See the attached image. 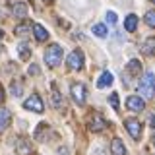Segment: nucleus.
I'll return each instance as SVG.
<instances>
[{"label": "nucleus", "instance_id": "15", "mask_svg": "<svg viewBox=\"0 0 155 155\" xmlns=\"http://www.w3.org/2000/svg\"><path fill=\"white\" fill-rule=\"evenodd\" d=\"M110 153L113 155H126V147L118 138H114L113 142H110Z\"/></svg>", "mask_w": 155, "mask_h": 155}, {"label": "nucleus", "instance_id": "12", "mask_svg": "<svg viewBox=\"0 0 155 155\" xmlns=\"http://www.w3.org/2000/svg\"><path fill=\"white\" fill-rule=\"evenodd\" d=\"M113 81H114L113 74H110V72H103V74H101V78L97 80V87H99V89H103V87L113 85Z\"/></svg>", "mask_w": 155, "mask_h": 155}, {"label": "nucleus", "instance_id": "10", "mask_svg": "<svg viewBox=\"0 0 155 155\" xmlns=\"http://www.w3.org/2000/svg\"><path fill=\"white\" fill-rule=\"evenodd\" d=\"M142 52L145 56H155V37H147L142 43Z\"/></svg>", "mask_w": 155, "mask_h": 155}, {"label": "nucleus", "instance_id": "14", "mask_svg": "<svg viewBox=\"0 0 155 155\" xmlns=\"http://www.w3.org/2000/svg\"><path fill=\"white\" fill-rule=\"evenodd\" d=\"M126 72H128L132 78H138L140 72H142V64H140V60H130L128 64H126Z\"/></svg>", "mask_w": 155, "mask_h": 155}, {"label": "nucleus", "instance_id": "1", "mask_svg": "<svg viewBox=\"0 0 155 155\" xmlns=\"http://www.w3.org/2000/svg\"><path fill=\"white\" fill-rule=\"evenodd\" d=\"M140 95H142V99L155 97V74L153 72H145L143 80L140 81Z\"/></svg>", "mask_w": 155, "mask_h": 155}, {"label": "nucleus", "instance_id": "29", "mask_svg": "<svg viewBox=\"0 0 155 155\" xmlns=\"http://www.w3.org/2000/svg\"><path fill=\"white\" fill-rule=\"evenodd\" d=\"M2 101H4V89L0 87V103H2Z\"/></svg>", "mask_w": 155, "mask_h": 155}, {"label": "nucleus", "instance_id": "8", "mask_svg": "<svg viewBox=\"0 0 155 155\" xmlns=\"http://www.w3.org/2000/svg\"><path fill=\"white\" fill-rule=\"evenodd\" d=\"M105 128H107V120L101 114L95 113L89 118V130H91V132H101V130H105Z\"/></svg>", "mask_w": 155, "mask_h": 155}, {"label": "nucleus", "instance_id": "21", "mask_svg": "<svg viewBox=\"0 0 155 155\" xmlns=\"http://www.w3.org/2000/svg\"><path fill=\"white\" fill-rule=\"evenodd\" d=\"M10 91H12V95L19 97V95H21V91H23V85L19 84V81H12V85H10Z\"/></svg>", "mask_w": 155, "mask_h": 155}, {"label": "nucleus", "instance_id": "19", "mask_svg": "<svg viewBox=\"0 0 155 155\" xmlns=\"http://www.w3.org/2000/svg\"><path fill=\"white\" fill-rule=\"evenodd\" d=\"M27 31H31V23L29 21H23V23H19V25H16V35H27Z\"/></svg>", "mask_w": 155, "mask_h": 155}, {"label": "nucleus", "instance_id": "13", "mask_svg": "<svg viewBox=\"0 0 155 155\" xmlns=\"http://www.w3.org/2000/svg\"><path fill=\"white\" fill-rule=\"evenodd\" d=\"M136 27H138V16L136 14H128L124 19V29L128 33H132V31H136Z\"/></svg>", "mask_w": 155, "mask_h": 155}, {"label": "nucleus", "instance_id": "3", "mask_svg": "<svg viewBox=\"0 0 155 155\" xmlns=\"http://www.w3.org/2000/svg\"><path fill=\"white\" fill-rule=\"evenodd\" d=\"M23 109L33 110V113H43V110H45V105H43L41 97H39L37 93H33L31 97H29V99L23 101Z\"/></svg>", "mask_w": 155, "mask_h": 155}, {"label": "nucleus", "instance_id": "23", "mask_svg": "<svg viewBox=\"0 0 155 155\" xmlns=\"http://www.w3.org/2000/svg\"><path fill=\"white\" fill-rule=\"evenodd\" d=\"M52 103H54V107H62V101H60V95H58L56 87H52Z\"/></svg>", "mask_w": 155, "mask_h": 155}, {"label": "nucleus", "instance_id": "26", "mask_svg": "<svg viewBox=\"0 0 155 155\" xmlns=\"http://www.w3.org/2000/svg\"><path fill=\"white\" fill-rule=\"evenodd\" d=\"M107 21H109L110 25H114V23H116V14L114 12H109V14H107Z\"/></svg>", "mask_w": 155, "mask_h": 155}, {"label": "nucleus", "instance_id": "16", "mask_svg": "<svg viewBox=\"0 0 155 155\" xmlns=\"http://www.w3.org/2000/svg\"><path fill=\"white\" fill-rule=\"evenodd\" d=\"M10 120H12V114H10L8 109H0V132H4V130L8 128Z\"/></svg>", "mask_w": 155, "mask_h": 155}, {"label": "nucleus", "instance_id": "5", "mask_svg": "<svg viewBox=\"0 0 155 155\" xmlns=\"http://www.w3.org/2000/svg\"><path fill=\"white\" fill-rule=\"evenodd\" d=\"M124 126H126V130L130 132V136H132L134 140L142 138V124H140L136 118H126L124 120Z\"/></svg>", "mask_w": 155, "mask_h": 155}, {"label": "nucleus", "instance_id": "9", "mask_svg": "<svg viewBox=\"0 0 155 155\" xmlns=\"http://www.w3.org/2000/svg\"><path fill=\"white\" fill-rule=\"evenodd\" d=\"M16 151L19 155H31V140L19 138L18 142H16Z\"/></svg>", "mask_w": 155, "mask_h": 155}, {"label": "nucleus", "instance_id": "18", "mask_svg": "<svg viewBox=\"0 0 155 155\" xmlns=\"http://www.w3.org/2000/svg\"><path fill=\"white\" fill-rule=\"evenodd\" d=\"M18 54H19L21 60H29V56H31V48H29V45L21 43V45L18 47Z\"/></svg>", "mask_w": 155, "mask_h": 155}, {"label": "nucleus", "instance_id": "24", "mask_svg": "<svg viewBox=\"0 0 155 155\" xmlns=\"http://www.w3.org/2000/svg\"><path fill=\"white\" fill-rule=\"evenodd\" d=\"M109 101H110V107H113L114 110H118V93H110Z\"/></svg>", "mask_w": 155, "mask_h": 155}, {"label": "nucleus", "instance_id": "32", "mask_svg": "<svg viewBox=\"0 0 155 155\" xmlns=\"http://www.w3.org/2000/svg\"><path fill=\"white\" fill-rule=\"evenodd\" d=\"M151 2H155V0H151Z\"/></svg>", "mask_w": 155, "mask_h": 155}, {"label": "nucleus", "instance_id": "6", "mask_svg": "<svg viewBox=\"0 0 155 155\" xmlns=\"http://www.w3.org/2000/svg\"><path fill=\"white\" fill-rule=\"evenodd\" d=\"M126 107H128L130 110H134V113H142L145 109V101L140 95H130L128 99H126Z\"/></svg>", "mask_w": 155, "mask_h": 155}, {"label": "nucleus", "instance_id": "25", "mask_svg": "<svg viewBox=\"0 0 155 155\" xmlns=\"http://www.w3.org/2000/svg\"><path fill=\"white\" fill-rule=\"evenodd\" d=\"M0 16H8V6H6V0H0Z\"/></svg>", "mask_w": 155, "mask_h": 155}, {"label": "nucleus", "instance_id": "30", "mask_svg": "<svg viewBox=\"0 0 155 155\" xmlns=\"http://www.w3.org/2000/svg\"><path fill=\"white\" fill-rule=\"evenodd\" d=\"M151 143H153V147H155V136H153V140H151Z\"/></svg>", "mask_w": 155, "mask_h": 155}, {"label": "nucleus", "instance_id": "11", "mask_svg": "<svg viewBox=\"0 0 155 155\" xmlns=\"http://www.w3.org/2000/svg\"><path fill=\"white\" fill-rule=\"evenodd\" d=\"M12 14L19 19H25L27 18V4L25 2H16L12 6Z\"/></svg>", "mask_w": 155, "mask_h": 155}, {"label": "nucleus", "instance_id": "22", "mask_svg": "<svg viewBox=\"0 0 155 155\" xmlns=\"http://www.w3.org/2000/svg\"><path fill=\"white\" fill-rule=\"evenodd\" d=\"M145 23L151 29H155V10H149V12L145 14Z\"/></svg>", "mask_w": 155, "mask_h": 155}, {"label": "nucleus", "instance_id": "17", "mask_svg": "<svg viewBox=\"0 0 155 155\" xmlns=\"http://www.w3.org/2000/svg\"><path fill=\"white\" fill-rule=\"evenodd\" d=\"M33 33H35V39L37 41H47V37H48V33H47V29L41 25V23H33Z\"/></svg>", "mask_w": 155, "mask_h": 155}, {"label": "nucleus", "instance_id": "31", "mask_svg": "<svg viewBox=\"0 0 155 155\" xmlns=\"http://www.w3.org/2000/svg\"><path fill=\"white\" fill-rule=\"evenodd\" d=\"M2 35H4V33H2V29H0V39H2Z\"/></svg>", "mask_w": 155, "mask_h": 155}, {"label": "nucleus", "instance_id": "28", "mask_svg": "<svg viewBox=\"0 0 155 155\" xmlns=\"http://www.w3.org/2000/svg\"><path fill=\"white\" fill-rule=\"evenodd\" d=\"M149 126H151V128H155V114L149 116Z\"/></svg>", "mask_w": 155, "mask_h": 155}, {"label": "nucleus", "instance_id": "4", "mask_svg": "<svg viewBox=\"0 0 155 155\" xmlns=\"http://www.w3.org/2000/svg\"><path fill=\"white\" fill-rule=\"evenodd\" d=\"M68 66H70L72 70H80V68L84 66V52H81L80 48H76V51H72L70 54H68Z\"/></svg>", "mask_w": 155, "mask_h": 155}, {"label": "nucleus", "instance_id": "7", "mask_svg": "<svg viewBox=\"0 0 155 155\" xmlns=\"http://www.w3.org/2000/svg\"><path fill=\"white\" fill-rule=\"evenodd\" d=\"M70 93H72V97H74V101H76L78 105H84L85 103V85L84 84H72Z\"/></svg>", "mask_w": 155, "mask_h": 155}, {"label": "nucleus", "instance_id": "27", "mask_svg": "<svg viewBox=\"0 0 155 155\" xmlns=\"http://www.w3.org/2000/svg\"><path fill=\"white\" fill-rule=\"evenodd\" d=\"M29 74H39V68L37 66H29Z\"/></svg>", "mask_w": 155, "mask_h": 155}, {"label": "nucleus", "instance_id": "20", "mask_svg": "<svg viewBox=\"0 0 155 155\" xmlns=\"http://www.w3.org/2000/svg\"><path fill=\"white\" fill-rule=\"evenodd\" d=\"M91 31H93L95 37H101V39L107 37V27L103 25V23H97V25H93V27H91Z\"/></svg>", "mask_w": 155, "mask_h": 155}, {"label": "nucleus", "instance_id": "2", "mask_svg": "<svg viewBox=\"0 0 155 155\" xmlns=\"http://www.w3.org/2000/svg\"><path fill=\"white\" fill-rule=\"evenodd\" d=\"M45 62L51 68H54V66H58L62 62V47L60 45H51L45 51Z\"/></svg>", "mask_w": 155, "mask_h": 155}]
</instances>
